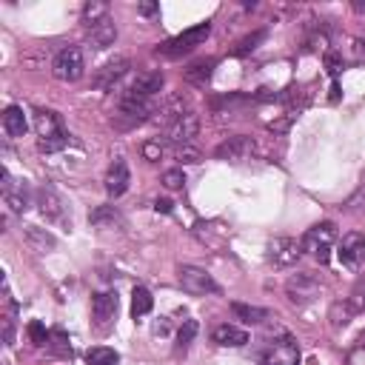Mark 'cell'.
Returning <instances> with one entry per match:
<instances>
[{"label":"cell","instance_id":"1","mask_svg":"<svg viewBox=\"0 0 365 365\" xmlns=\"http://www.w3.org/2000/svg\"><path fill=\"white\" fill-rule=\"evenodd\" d=\"M302 251H308L311 257H317L319 262H328L331 248L336 242V225L334 222H317L302 234Z\"/></svg>","mask_w":365,"mask_h":365},{"label":"cell","instance_id":"2","mask_svg":"<svg viewBox=\"0 0 365 365\" xmlns=\"http://www.w3.org/2000/svg\"><path fill=\"white\" fill-rule=\"evenodd\" d=\"M208 34H211V26H208V23H200V26L185 29L182 34H177V37L160 43V46H157V54H163V57H182V54L194 51L197 46H202Z\"/></svg>","mask_w":365,"mask_h":365},{"label":"cell","instance_id":"3","mask_svg":"<svg viewBox=\"0 0 365 365\" xmlns=\"http://www.w3.org/2000/svg\"><path fill=\"white\" fill-rule=\"evenodd\" d=\"M83 51L77 48V46H66V48H60L57 51V57H54V63H51V74L57 77V80H63V83H74V80H80L83 77Z\"/></svg>","mask_w":365,"mask_h":365},{"label":"cell","instance_id":"4","mask_svg":"<svg viewBox=\"0 0 365 365\" xmlns=\"http://www.w3.org/2000/svg\"><path fill=\"white\" fill-rule=\"evenodd\" d=\"M177 277H180L182 291H188L194 297H205V294H217L220 291V285L211 279V274H205L197 265H180L177 268Z\"/></svg>","mask_w":365,"mask_h":365},{"label":"cell","instance_id":"5","mask_svg":"<svg viewBox=\"0 0 365 365\" xmlns=\"http://www.w3.org/2000/svg\"><path fill=\"white\" fill-rule=\"evenodd\" d=\"M299 257H302V242H297L294 237H274L268 242V262L274 268H291L297 265Z\"/></svg>","mask_w":365,"mask_h":365},{"label":"cell","instance_id":"6","mask_svg":"<svg viewBox=\"0 0 365 365\" xmlns=\"http://www.w3.org/2000/svg\"><path fill=\"white\" fill-rule=\"evenodd\" d=\"M322 291V282L314 277V274H294L288 282H285V294L294 305H308L319 297Z\"/></svg>","mask_w":365,"mask_h":365},{"label":"cell","instance_id":"7","mask_svg":"<svg viewBox=\"0 0 365 365\" xmlns=\"http://www.w3.org/2000/svg\"><path fill=\"white\" fill-rule=\"evenodd\" d=\"M163 83H165V77H163V71H140L131 83H128V88L120 94V97H137V100H151L160 88H163Z\"/></svg>","mask_w":365,"mask_h":365},{"label":"cell","instance_id":"8","mask_svg":"<svg viewBox=\"0 0 365 365\" xmlns=\"http://www.w3.org/2000/svg\"><path fill=\"white\" fill-rule=\"evenodd\" d=\"M117 308H120V299H117L114 291H100V294H94V297H91V317H94V325H97L100 331L108 328L111 319H114V314H117Z\"/></svg>","mask_w":365,"mask_h":365},{"label":"cell","instance_id":"9","mask_svg":"<svg viewBox=\"0 0 365 365\" xmlns=\"http://www.w3.org/2000/svg\"><path fill=\"white\" fill-rule=\"evenodd\" d=\"M251 151H254V143H251L248 137L237 134V137H228V140H222V143L217 145L214 157H217V160H231V163H242V160H248V157H251Z\"/></svg>","mask_w":365,"mask_h":365},{"label":"cell","instance_id":"10","mask_svg":"<svg viewBox=\"0 0 365 365\" xmlns=\"http://www.w3.org/2000/svg\"><path fill=\"white\" fill-rule=\"evenodd\" d=\"M37 208H40V214L46 217V220H51V222H66V205H63V200H60V194L54 191V188H48V185H43V188H37Z\"/></svg>","mask_w":365,"mask_h":365},{"label":"cell","instance_id":"11","mask_svg":"<svg viewBox=\"0 0 365 365\" xmlns=\"http://www.w3.org/2000/svg\"><path fill=\"white\" fill-rule=\"evenodd\" d=\"M362 259H365V234H359V231L345 234L339 242V262L348 268H356Z\"/></svg>","mask_w":365,"mask_h":365},{"label":"cell","instance_id":"12","mask_svg":"<svg viewBox=\"0 0 365 365\" xmlns=\"http://www.w3.org/2000/svg\"><path fill=\"white\" fill-rule=\"evenodd\" d=\"M128 182H131L128 165H125L123 157H117V160L108 165V171H106V194H108V197H123L125 188H128Z\"/></svg>","mask_w":365,"mask_h":365},{"label":"cell","instance_id":"13","mask_svg":"<svg viewBox=\"0 0 365 365\" xmlns=\"http://www.w3.org/2000/svg\"><path fill=\"white\" fill-rule=\"evenodd\" d=\"M197 131H200V117L194 111H188L174 125H168V140L177 143V145H191V140L197 137Z\"/></svg>","mask_w":365,"mask_h":365},{"label":"cell","instance_id":"14","mask_svg":"<svg viewBox=\"0 0 365 365\" xmlns=\"http://www.w3.org/2000/svg\"><path fill=\"white\" fill-rule=\"evenodd\" d=\"M0 177H3V200H6V205L14 214H23L29 208V191H26V185H14V180H11V174L6 168L0 171Z\"/></svg>","mask_w":365,"mask_h":365},{"label":"cell","instance_id":"15","mask_svg":"<svg viewBox=\"0 0 365 365\" xmlns=\"http://www.w3.org/2000/svg\"><path fill=\"white\" fill-rule=\"evenodd\" d=\"M182 114H188V108H185V97L182 94H171L163 106H157L154 108V123H160V125H174Z\"/></svg>","mask_w":365,"mask_h":365},{"label":"cell","instance_id":"16","mask_svg":"<svg viewBox=\"0 0 365 365\" xmlns=\"http://www.w3.org/2000/svg\"><path fill=\"white\" fill-rule=\"evenodd\" d=\"M114 40H117V26H114L111 17H106L103 23H97V26L88 29V46L97 48V51L100 48H108Z\"/></svg>","mask_w":365,"mask_h":365},{"label":"cell","instance_id":"17","mask_svg":"<svg viewBox=\"0 0 365 365\" xmlns=\"http://www.w3.org/2000/svg\"><path fill=\"white\" fill-rule=\"evenodd\" d=\"M34 131H37L40 140H46V137L63 134V123H60V117H57L54 111H48V108H37V111H34Z\"/></svg>","mask_w":365,"mask_h":365},{"label":"cell","instance_id":"18","mask_svg":"<svg viewBox=\"0 0 365 365\" xmlns=\"http://www.w3.org/2000/svg\"><path fill=\"white\" fill-rule=\"evenodd\" d=\"M125 71H128V60H125V57H117V60L106 63V66L94 74V86H100V88H111L114 80H120Z\"/></svg>","mask_w":365,"mask_h":365},{"label":"cell","instance_id":"19","mask_svg":"<svg viewBox=\"0 0 365 365\" xmlns=\"http://www.w3.org/2000/svg\"><path fill=\"white\" fill-rule=\"evenodd\" d=\"M211 336H214V342L222 345V348H242V345L248 342V334H245L242 328H237V325H228V322H225V325H217Z\"/></svg>","mask_w":365,"mask_h":365},{"label":"cell","instance_id":"20","mask_svg":"<svg viewBox=\"0 0 365 365\" xmlns=\"http://www.w3.org/2000/svg\"><path fill=\"white\" fill-rule=\"evenodd\" d=\"M3 128H6L9 137H23V134H26L29 123H26V114H23L20 106H9V108L3 111Z\"/></svg>","mask_w":365,"mask_h":365},{"label":"cell","instance_id":"21","mask_svg":"<svg viewBox=\"0 0 365 365\" xmlns=\"http://www.w3.org/2000/svg\"><path fill=\"white\" fill-rule=\"evenodd\" d=\"M231 314L237 319H242L245 325H257V322H265L268 319V311L259 308V305H245V302H231Z\"/></svg>","mask_w":365,"mask_h":365},{"label":"cell","instance_id":"22","mask_svg":"<svg viewBox=\"0 0 365 365\" xmlns=\"http://www.w3.org/2000/svg\"><path fill=\"white\" fill-rule=\"evenodd\" d=\"M88 222H91L94 228H114V225H123V217L117 214L114 205H100L97 211L88 214Z\"/></svg>","mask_w":365,"mask_h":365},{"label":"cell","instance_id":"23","mask_svg":"<svg viewBox=\"0 0 365 365\" xmlns=\"http://www.w3.org/2000/svg\"><path fill=\"white\" fill-rule=\"evenodd\" d=\"M214 66H217V60H197V63H191L188 68H185V80L188 83H194V86H205L208 83V77H211V71H214Z\"/></svg>","mask_w":365,"mask_h":365},{"label":"cell","instance_id":"24","mask_svg":"<svg viewBox=\"0 0 365 365\" xmlns=\"http://www.w3.org/2000/svg\"><path fill=\"white\" fill-rule=\"evenodd\" d=\"M117 362H120V354L114 348L94 345L86 351V365H117Z\"/></svg>","mask_w":365,"mask_h":365},{"label":"cell","instance_id":"25","mask_svg":"<svg viewBox=\"0 0 365 365\" xmlns=\"http://www.w3.org/2000/svg\"><path fill=\"white\" fill-rule=\"evenodd\" d=\"M108 17V3H103V0H91V3H86L83 6V23L91 29V26H97V23H103Z\"/></svg>","mask_w":365,"mask_h":365},{"label":"cell","instance_id":"26","mask_svg":"<svg viewBox=\"0 0 365 365\" xmlns=\"http://www.w3.org/2000/svg\"><path fill=\"white\" fill-rule=\"evenodd\" d=\"M23 234H26V240H29V242H31L37 251L54 248V242H57V240H54V237H51L46 228H37V225H26V231H23Z\"/></svg>","mask_w":365,"mask_h":365},{"label":"cell","instance_id":"27","mask_svg":"<svg viewBox=\"0 0 365 365\" xmlns=\"http://www.w3.org/2000/svg\"><path fill=\"white\" fill-rule=\"evenodd\" d=\"M151 308H154V297L145 288H134L131 291V314H134V319L137 317H145Z\"/></svg>","mask_w":365,"mask_h":365},{"label":"cell","instance_id":"28","mask_svg":"<svg viewBox=\"0 0 365 365\" xmlns=\"http://www.w3.org/2000/svg\"><path fill=\"white\" fill-rule=\"evenodd\" d=\"M354 317H356V311L351 308V302H348V299H339V302H334V305H331V314H328V319H331V325H334V328H339V325H348Z\"/></svg>","mask_w":365,"mask_h":365},{"label":"cell","instance_id":"29","mask_svg":"<svg viewBox=\"0 0 365 365\" xmlns=\"http://www.w3.org/2000/svg\"><path fill=\"white\" fill-rule=\"evenodd\" d=\"M348 302H351V308L356 311V314H365V274L354 282V288H351V297H348Z\"/></svg>","mask_w":365,"mask_h":365},{"label":"cell","instance_id":"30","mask_svg":"<svg viewBox=\"0 0 365 365\" xmlns=\"http://www.w3.org/2000/svg\"><path fill=\"white\" fill-rule=\"evenodd\" d=\"M68 145V134L63 131V134H54V137H46V140H37V148L43 151V154H54V151H60V148H66Z\"/></svg>","mask_w":365,"mask_h":365},{"label":"cell","instance_id":"31","mask_svg":"<svg viewBox=\"0 0 365 365\" xmlns=\"http://www.w3.org/2000/svg\"><path fill=\"white\" fill-rule=\"evenodd\" d=\"M194 336H197V322L194 319H185L182 328H180V334H177V351H185Z\"/></svg>","mask_w":365,"mask_h":365},{"label":"cell","instance_id":"32","mask_svg":"<svg viewBox=\"0 0 365 365\" xmlns=\"http://www.w3.org/2000/svg\"><path fill=\"white\" fill-rule=\"evenodd\" d=\"M29 336H31L34 345H48V336H51V334L46 331V325H43L40 319H31V322H29Z\"/></svg>","mask_w":365,"mask_h":365},{"label":"cell","instance_id":"33","mask_svg":"<svg viewBox=\"0 0 365 365\" xmlns=\"http://www.w3.org/2000/svg\"><path fill=\"white\" fill-rule=\"evenodd\" d=\"M265 37V31L259 29V31H254V34H248V37H242L240 43H237V48H234V54H248V51H254L257 48V43Z\"/></svg>","mask_w":365,"mask_h":365},{"label":"cell","instance_id":"34","mask_svg":"<svg viewBox=\"0 0 365 365\" xmlns=\"http://www.w3.org/2000/svg\"><path fill=\"white\" fill-rule=\"evenodd\" d=\"M163 151H165V145L160 143V137H157V140H145V143H143V157H145V160H151V163H157V160L163 157Z\"/></svg>","mask_w":365,"mask_h":365},{"label":"cell","instance_id":"35","mask_svg":"<svg viewBox=\"0 0 365 365\" xmlns=\"http://www.w3.org/2000/svg\"><path fill=\"white\" fill-rule=\"evenodd\" d=\"M163 185H165V188H171V191H177V188H182V185H185V174H182L180 168H171V171H165V174H163Z\"/></svg>","mask_w":365,"mask_h":365},{"label":"cell","instance_id":"36","mask_svg":"<svg viewBox=\"0 0 365 365\" xmlns=\"http://www.w3.org/2000/svg\"><path fill=\"white\" fill-rule=\"evenodd\" d=\"M177 160L185 163V165H194V163L202 160V154H200L194 145H180V148H177Z\"/></svg>","mask_w":365,"mask_h":365},{"label":"cell","instance_id":"37","mask_svg":"<svg viewBox=\"0 0 365 365\" xmlns=\"http://www.w3.org/2000/svg\"><path fill=\"white\" fill-rule=\"evenodd\" d=\"M48 345L57 351V354H63V356H68L71 354V345L66 342V336H63V331H54L51 336H48Z\"/></svg>","mask_w":365,"mask_h":365},{"label":"cell","instance_id":"38","mask_svg":"<svg viewBox=\"0 0 365 365\" xmlns=\"http://www.w3.org/2000/svg\"><path fill=\"white\" fill-rule=\"evenodd\" d=\"M325 68H328V74H339L342 71V57L336 54V51H325Z\"/></svg>","mask_w":365,"mask_h":365},{"label":"cell","instance_id":"39","mask_svg":"<svg viewBox=\"0 0 365 365\" xmlns=\"http://www.w3.org/2000/svg\"><path fill=\"white\" fill-rule=\"evenodd\" d=\"M291 362H297V359H291ZM259 365H288V359H285V356H282V354L274 348L271 354H265V356L259 359Z\"/></svg>","mask_w":365,"mask_h":365},{"label":"cell","instance_id":"40","mask_svg":"<svg viewBox=\"0 0 365 365\" xmlns=\"http://www.w3.org/2000/svg\"><path fill=\"white\" fill-rule=\"evenodd\" d=\"M345 362H348V365H365V345H356V348H351Z\"/></svg>","mask_w":365,"mask_h":365},{"label":"cell","instance_id":"41","mask_svg":"<svg viewBox=\"0 0 365 365\" xmlns=\"http://www.w3.org/2000/svg\"><path fill=\"white\" fill-rule=\"evenodd\" d=\"M3 339H6V345L14 342V328H11V319H9V317L3 319Z\"/></svg>","mask_w":365,"mask_h":365},{"label":"cell","instance_id":"42","mask_svg":"<svg viewBox=\"0 0 365 365\" xmlns=\"http://www.w3.org/2000/svg\"><path fill=\"white\" fill-rule=\"evenodd\" d=\"M137 11H140V14H145V17H151V14H157V11H160V6H157V3H140V6H137Z\"/></svg>","mask_w":365,"mask_h":365},{"label":"cell","instance_id":"43","mask_svg":"<svg viewBox=\"0 0 365 365\" xmlns=\"http://www.w3.org/2000/svg\"><path fill=\"white\" fill-rule=\"evenodd\" d=\"M154 208H157V211H163V214H171V200H157V202H154Z\"/></svg>","mask_w":365,"mask_h":365},{"label":"cell","instance_id":"44","mask_svg":"<svg viewBox=\"0 0 365 365\" xmlns=\"http://www.w3.org/2000/svg\"><path fill=\"white\" fill-rule=\"evenodd\" d=\"M354 9H356V11H362V14H365V3H362V0H356V3H354Z\"/></svg>","mask_w":365,"mask_h":365},{"label":"cell","instance_id":"45","mask_svg":"<svg viewBox=\"0 0 365 365\" xmlns=\"http://www.w3.org/2000/svg\"><path fill=\"white\" fill-rule=\"evenodd\" d=\"M362 345H365V334H362Z\"/></svg>","mask_w":365,"mask_h":365}]
</instances>
